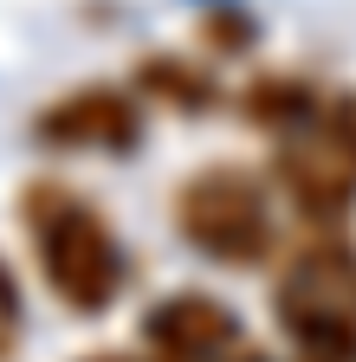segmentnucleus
<instances>
[{
  "instance_id": "nucleus-1",
  "label": "nucleus",
  "mask_w": 356,
  "mask_h": 362,
  "mask_svg": "<svg viewBox=\"0 0 356 362\" xmlns=\"http://www.w3.org/2000/svg\"><path fill=\"white\" fill-rule=\"evenodd\" d=\"M20 226L33 240L39 279H46V291L65 310L98 317V310L117 304V291L130 279L123 240L78 188H65V181H33V188L20 194Z\"/></svg>"
},
{
  "instance_id": "nucleus-2",
  "label": "nucleus",
  "mask_w": 356,
  "mask_h": 362,
  "mask_svg": "<svg viewBox=\"0 0 356 362\" xmlns=\"http://www.w3.org/2000/svg\"><path fill=\"white\" fill-rule=\"evenodd\" d=\"M175 226L182 240L214 259V265H234V272H253L279 252V226H272V194L265 181L240 162H207L182 181L175 194Z\"/></svg>"
},
{
  "instance_id": "nucleus-3",
  "label": "nucleus",
  "mask_w": 356,
  "mask_h": 362,
  "mask_svg": "<svg viewBox=\"0 0 356 362\" xmlns=\"http://www.w3.org/2000/svg\"><path fill=\"white\" fill-rule=\"evenodd\" d=\"M279 324L285 337L318 356V362H350L356 356V246L350 240H311L279 265Z\"/></svg>"
},
{
  "instance_id": "nucleus-4",
  "label": "nucleus",
  "mask_w": 356,
  "mask_h": 362,
  "mask_svg": "<svg viewBox=\"0 0 356 362\" xmlns=\"http://www.w3.org/2000/svg\"><path fill=\"white\" fill-rule=\"evenodd\" d=\"M279 188L298 201V214L311 220H337L356 201V104L350 98H324L311 104L298 123H285L279 136Z\"/></svg>"
},
{
  "instance_id": "nucleus-5",
  "label": "nucleus",
  "mask_w": 356,
  "mask_h": 362,
  "mask_svg": "<svg viewBox=\"0 0 356 362\" xmlns=\"http://www.w3.org/2000/svg\"><path fill=\"white\" fill-rule=\"evenodd\" d=\"M33 129H39V143H52V149L130 156L143 143V104H137V90H123V84H84V90L52 98Z\"/></svg>"
},
{
  "instance_id": "nucleus-6",
  "label": "nucleus",
  "mask_w": 356,
  "mask_h": 362,
  "mask_svg": "<svg viewBox=\"0 0 356 362\" xmlns=\"http://www.w3.org/2000/svg\"><path fill=\"white\" fill-rule=\"evenodd\" d=\"M143 349L156 362H220L240 349V317L207 291H175L143 317Z\"/></svg>"
},
{
  "instance_id": "nucleus-7",
  "label": "nucleus",
  "mask_w": 356,
  "mask_h": 362,
  "mask_svg": "<svg viewBox=\"0 0 356 362\" xmlns=\"http://www.w3.org/2000/svg\"><path fill=\"white\" fill-rule=\"evenodd\" d=\"M137 84L149 90V98L175 104V110H214V98H220V90H214L195 65H182V59H149V65L137 71Z\"/></svg>"
},
{
  "instance_id": "nucleus-8",
  "label": "nucleus",
  "mask_w": 356,
  "mask_h": 362,
  "mask_svg": "<svg viewBox=\"0 0 356 362\" xmlns=\"http://www.w3.org/2000/svg\"><path fill=\"white\" fill-rule=\"evenodd\" d=\"M0 317H13V324H20V285H13L7 265H0Z\"/></svg>"
},
{
  "instance_id": "nucleus-9",
  "label": "nucleus",
  "mask_w": 356,
  "mask_h": 362,
  "mask_svg": "<svg viewBox=\"0 0 356 362\" xmlns=\"http://www.w3.org/2000/svg\"><path fill=\"white\" fill-rule=\"evenodd\" d=\"M13 330H20V324H13V317H0V356H7V343H13Z\"/></svg>"
},
{
  "instance_id": "nucleus-10",
  "label": "nucleus",
  "mask_w": 356,
  "mask_h": 362,
  "mask_svg": "<svg viewBox=\"0 0 356 362\" xmlns=\"http://www.w3.org/2000/svg\"><path fill=\"white\" fill-rule=\"evenodd\" d=\"M220 362H265V356H253V349H234V356H220Z\"/></svg>"
},
{
  "instance_id": "nucleus-11",
  "label": "nucleus",
  "mask_w": 356,
  "mask_h": 362,
  "mask_svg": "<svg viewBox=\"0 0 356 362\" xmlns=\"http://www.w3.org/2000/svg\"><path fill=\"white\" fill-rule=\"evenodd\" d=\"M98 362H123V356H98Z\"/></svg>"
}]
</instances>
